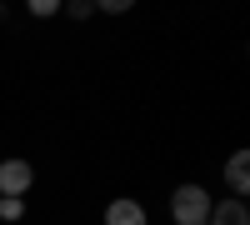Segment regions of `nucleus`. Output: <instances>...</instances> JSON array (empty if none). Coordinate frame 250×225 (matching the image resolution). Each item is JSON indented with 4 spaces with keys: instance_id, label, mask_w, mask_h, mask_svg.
I'll list each match as a JSON object with an SVG mask.
<instances>
[{
    "instance_id": "nucleus-1",
    "label": "nucleus",
    "mask_w": 250,
    "mask_h": 225,
    "mask_svg": "<svg viewBox=\"0 0 250 225\" xmlns=\"http://www.w3.org/2000/svg\"><path fill=\"white\" fill-rule=\"evenodd\" d=\"M210 205H215V200L205 195L200 185H180V190L170 195V215H175L180 225H205V220H210Z\"/></svg>"
},
{
    "instance_id": "nucleus-2",
    "label": "nucleus",
    "mask_w": 250,
    "mask_h": 225,
    "mask_svg": "<svg viewBox=\"0 0 250 225\" xmlns=\"http://www.w3.org/2000/svg\"><path fill=\"white\" fill-rule=\"evenodd\" d=\"M30 185H35L30 160H0V195H5V200H25Z\"/></svg>"
},
{
    "instance_id": "nucleus-3",
    "label": "nucleus",
    "mask_w": 250,
    "mask_h": 225,
    "mask_svg": "<svg viewBox=\"0 0 250 225\" xmlns=\"http://www.w3.org/2000/svg\"><path fill=\"white\" fill-rule=\"evenodd\" d=\"M205 225H250V210H245V200H220V205H210Z\"/></svg>"
},
{
    "instance_id": "nucleus-4",
    "label": "nucleus",
    "mask_w": 250,
    "mask_h": 225,
    "mask_svg": "<svg viewBox=\"0 0 250 225\" xmlns=\"http://www.w3.org/2000/svg\"><path fill=\"white\" fill-rule=\"evenodd\" d=\"M105 225H145V205L140 200H110Z\"/></svg>"
},
{
    "instance_id": "nucleus-5",
    "label": "nucleus",
    "mask_w": 250,
    "mask_h": 225,
    "mask_svg": "<svg viewBox=\"0 0 250 225\" xmlns=\"http://www.w3.org/2000/svg\"><path fill=\"white\" fill-rule=\"evenodd\" d=\"M225 175H230V190L245 195V190H250V155L235 150V155H230V165H225Z\"/></svg>"
},
{
    "instance_id": "nucleus-6",
    "label": "nucleus",
    "mask_w": 250,
    "mask_h": 225,
    "mask_svg": "<svg viewBox=\"0 0 250 225\" xmlns=\"http://www.w3.org/2000/svg\"><path fill=\"white\" fill-rule=\"evenodd\" d=\"M20 215H25V200H5L0 195V220H20Z\"/></svg>"
},
{
    "instance_id": "nucleus-7",
    "label": "nucleus",
    "mask_w": 250,
    "mask_h": 225,
    "mask_svg": "<svg viewBox=\"0 0 250 225\" xmlns=\"http://www.w3.org/2000/svg\"><path fill=\"white\" fill-rule=\"evenodd\" d=\"M95 5H90V0H70V20H85Z\"/></svg>"
}]
</instances>
